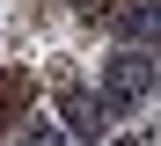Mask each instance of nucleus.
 I'll return each mask as SVG.
<instances>
[{
  "label": "nucleus",
  "instance_id": "1",
  "mask_svg": "<svg viewBox=\"0 0 161 146\" xmlns=\"http://www.w3.org/2000/svg\"><path fill=\"white\" fill-rule=\"evenodd\" d=\"M154 88H161V44H117L110 66H103V88H95V95H103L110 117H125L132 102H147Z\"/></svg>",
  "mask_w": 161,
  "mask_h": 146
},
{
  "label": "nucleus",
  "instance_id": "2",
  "mask_svg": "<svg viewBox=\"0 0 161 146\" xmlns=\"http://www.w3.org/2000/svg\"><path fill=\"white\" fill-rule=\"evenodd\" d=\"M103 124H110L103 95H88V88H66V139H103Z\"/></svg>",
  "mask_w": 161,
  "mask_h": 146
},
{
  "label": "nucleus",
  "instance_id": "3",
  "mask_svg": "<svg viewBox=\"0 0 161 146\" xmlns=\"http://www.w3.org/2000/svg\"><path fill=\"white\" fill-rule=\"evenodd\" d=\"M117 44H161V0H125L117 8Z\"/></svg>",
  "mask_w": 161,
  "mask_h": 146
},
{
  "label": "nucleus",
  "instance_id": "4",
  "mask_svg": "<svg viewBox=\"0 0 161 146\" xmlns=\"http://www.w3.org/2000/svg\"><path fill=\"white\" fill-rule=\"evenodd\" d=\"M22 102H30V73H0V132H8V124H22Z\"/></svg>",
  "mask_w": 161,
  "mask_h": 146
},
{
  "label": "nucleus",
  "instance_id": "5",
  "mask_svg": "<svg viewBox=\"0 0 161 146\" xmlns=\"http://www.w3.org/2000/svg\"><path fill=\"white\" fill-rule=\"evenodd\" d=\"M15 146H66L59 124H15Z\"/></svg>",
  "mask_w": 161,
  "mask_h": 146
},
{
  "label": "nucleus",
  "instance_id": "6",
  "mask_svg": "<svg viewBox=\"0 0 161 146\" xmlns=\"http://www.w3.org/2000/svg\"><path fill=\"white\" fill-rule=\"evenodd\" d=\"M117 146H132V139H117Z\"/></svg>",
  "mask_w": 161,
  "mask_h": 146
}]
</instances>
